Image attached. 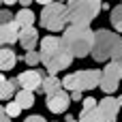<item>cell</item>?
Instances as JSON below:
<instances>
[{
  "mask_svg": "<svg viewBox=\"0 0 122 122\" xmlns=\"http://www.w3.org/2000/svg\"><path fill=\"white\" fill-rule=\"evenodd\" d=\"M81 103H84V109H94V107H99V101H97L94 97H88V99H84Z\"/></svg>",
  "mask_w": 122,
  "mask_h": 122,
  "instance_id": "23",
  "label": "cell"
},
{
  "mask_svg": "<svg viewBox=\"0 0 122 122\" xmlns=\"http://www.w3.org/2000/svg\"><path fill=\"white\" fill-rule=\"evenodd\" d=\"M2 2H4L6 6H13V4H17V0H2Z\"/></svg>",
  "mask_w": 122,
  "mask_h": 122,
  "instance_id": "31",
  "label": "cell"
},
{
  "mask_svg": "<svg viewBox=\"0 0 122 122\" xmlns=\"http://www.w3.org/2000/svg\"><path fill=\"white\" fill-rule=\"evenodd\" d=\"M15 101L21 105V109H30V107L34 105V94H32L30 90H24V88H21V90L15 94Z\"/></svg>",
  "mask_w": 122,
  "mask_h": 122,
  "instance_id": "18",
  "label": "cell"
},
{
  "mask_svg": "<svg viewBox=\"0 0 122 122\" xmlns=\"http://www.w3.org/2000/svg\"><path fill=\"white\" fill-rule=\"evenodd\" d=\"M109 21H112V26L116 28V32L122 34V2L118 4V6L112 9V19H109Z\"/></svg>",
  "mask_w": 122,
  "mask_h": 122,
  "instance_id": "19",
  "label": "cell"
},
{
  "mask_svg": "<svg viewBox=\"0 0 122 122\" xmlns=\"http://www.w3.org/2000/svg\"><path fill=\"white\" fill-rule=\"evenodd\" d=\"M36 43H39V32H36V28H34V26L21 28V32H19V45H21L26 51H32V49L36 47Z\"/></svg>",
  "mask_w": 122,
  "mask_h": 122,
  "instance_id": "12",
  "label": "cell"
},
{
  "mask_svg": "<svg viewBox=\"0 0 122 122\" xmlns=\"http://www.w3.org/2000/svg\"><path fill=\"white\" fill-rule=\"evenodd\" d=\"M120 79H122V66H118L116 62H107L105 69L101 71V86H99V88H101L107 97H112V94L118 90Z\"/></svg>",
  "mask_w": 122,
  "mask_h": 122,
  "instance_id": "7",
  "label": "cell"
},
{
  "mask_svg": "<svg viewBox=\"0 0 122 122\" xmlns=\"http://www.w3.org/2000/svg\"><path fill=\"white\" fill-rule=\"evenodd\" d=\"M47 75H45V71H34V69H30V71H24V73H19L17 75V84L24 88V90H30V92H43L41 90V86H43V79H45Z\"/></svg>",
  "mask_w": 122,
  "mask_h": 122,
  "instance_id": "8",
  "label": "cell"
},
{
  "mask_svg": "<svg viewBox=\"0 0 122 122\" xmlns=\"http://www.w3.org/2000/svg\"><path fill=\"white\" fill-rule=\"evenodd\" d=\"M77 120L79 122H105V118L101 116L99 107H94V109H81L79 116H77Z\"/></svg>",
  "mask_w": 122,
  "mask_h": 122,
  "instance_id": "17",
  "label": "cell"
},
{
  "mask_svg": "<svg viewBox=\"0 0 122 122\" xmlns=\"http://www.w3.org/2000/svg\"><path fill=\"white\" fill-rule=\"evenodd\" d=\"M17 62V54L11 49V47H2L0 49V71H11Z\"/></svg>",
  "mask_w": 122,
  "mask_h": 122,
  "instance_id": "13",
  "label": "cell"
},
{
  "mask_svg": "<svg viewBox=\"0 0 122 122\" xmlns=\"http://www.w3.org/2000/svg\"><path fill=\"white\" fill-rule=\"evenodd\" d=\"M120 45H122V36L118 32L105 30V28L94 30V45H92V54L90 56L97 62H105V60H109L116 54V49Z\"/></svg>",
  "mask_w": 122,
  "mask_h": 122,
  "instance_id": "3",
  "label": "cell"
},
{
  "mask_svg": "<svg viewBox=\"0 0 122 122\" xmlns=\"http://www.w3.org/2000/svg\"><path fill=\"white\" fill-rule=\"evenodd\" d=\"M19 32H21V28L17 26L15 19L9 21V24H2V26H0V49H2V47H9V45H13V43H17V41H19Z\"/></svg>",
  "mask_w": 122,
  "mask_h": 122,
  "instance_id": "10",
  "label": "cell"
},
{
  "mask_svg": "<svg viewBox=\"0 0 122 122\" xmlns=\"http://www.w3.org/2000/svg\"><path fill=\"white\" fill-rule=\"evenodd\" d=\"M15 19V15L9 11V9H0V26L2 24H9V21H13Z\"/></svg>",
  "mask_w": 122,
  "mask_h": 122,
  "instance_id": "22",
  "label": "cell"
},
{
  "mask_svg": "<svg viewBox=\"0 0 122 122\" xmlns=\"http://www.w3.org/2000/svg\"><path fill=\"white\" fill-rule=\"evenodd\" d=\"M41 90L49 97V94H56V92H60V90H64L62 88V79H58L56 75H47L45 79H43V86H41Z\"/></svg>",
  "mask_w": 122,
  "mask_h": 122,
  "instance_id": "14",
  "label": "cell"
},
{
  "mask_svg": "<svg viewBox=\"0 0 122 122\" xmlns=\"http://www.w3.org/2000/svg\"><path fill=\"white\" fill-rule=\"evenodd\" d=\"M39 4H43V6H47V4H51V2H60V0H36Z\"/></svg>",
  "mask_w": 122,
  "mask_h": 122,
  "instance_id": "29",
  "label": "cell"
},
{
  "mask_svg": "<svg viewBox=\"0 0 122 122\" xmlns=\"http://www.w3.org/2000/svg\"><path fill=\"white\" fill-rule=\"evenodd\" d=\"M45 105H47V109L51 114H64L69 109V105H71V94L66 90H60L56 94H49L47 101H45Z\"/></svg>",
  "mask_w": 122,
  "mask_h": 122,
  "instance_id": "9",
  "label": "cell"
},
{
  "mask_svg": "<svg viewBox=\"0 0 122 122\" xmlns=\"http://www.w3.org/2000/svg\"><path fill=\"white\" fill-rule=\"evenodd\" d=\"M62 43L69 49V54L73 58H86L92 54V45H94V30H90V26H66V30L62 32Z\"/></svg>",
  "mask_w": 122,
  "mask_h": 122,
  "instance_id": "2",
  "label": "cell"
},
{
  "mask_svg": "<svg viewBox=\"0 0 122 122\" xmlns=\"http://www.w3.org/2000/svg\"><path fill=\"white\" fill-rule=\"evenodd\" d=\"M118 103H120V107H122V97H118Z\"/></svg>",
  "mask_w": 122,
  "mask_h": 122,
  "instance_id": "33",
  "label": "cell"
},
{
  "mask_svg": "<svg viewBox=\"0 0 122 122\" xmlns=\"http://www.w3.org/2000/svg\"><path fill=\"white\" fill-rule=\"evenodd\" d=\"M120 2H122V0H120Z\"/></svg>",
  "mask_w": 122,
  "mask_h": 122,
  "instance_id": "34",
  "label": "cell"
},
{
  "mask_svg": "<svg viewBox=\"0 0 122 122\" xmlns=\"http://www.w3.org/2000/svg\"><path fill=\"white\" fill-rule=\"evenodd\" d=\"M4 81H6V77H4V73H0V86H2Z\"/></svg>",
  "mask_w": 122,
  "mask_h": 122,
  "instance_id": "32",
  "label": "cell"
},
{
  "mask_svg": "<svg viewBox=\"0 0 122 122\" xmlns=\"http://www.w3.org/2000/svg\"><path fill=\"white\" fill-rule=\"evenodd\" d=\"M24 60H26V64H28V66H36V64L41 62V54L32 49V51H28V54L24 56Z\"/></svg>",
  "mask_w": 122,
  "mask_h": 122,
  "instance_id": "21",
  "label": "cell"
},
{
  "mask_svg": "<svg viewBox=\"0 0 122 122\" xmlns=\"http://www.w3.org/2000/svg\"><path fill=\"white\" fill-rule=\"evenodd\" d=\"M17 2H19V4H21V6H24V9H28V6H30V4H32V0H17Z\"/></svg>",
  "mask_w": 122,
  "mask_h": 122,
  "instance_id": "28",
  "label": "cell"
},
{
  "mask_svg": "<svg viewBox=\"0 0 122 122\" xmlns=\"http://www.w3.org/2000/svg\"><path fill=\"white\" fill-rule=\"evenodd\" d=\"M0 122H11V118H9L6 112H4V107H0Z\"/></svg>",
  "mask_w": 122,
  "mask_h": 122,
  "instance_id": "27",
  "label": "cell"
},
{
  "mask_svg": "<svg viewBox=\"0 0 122 122\" xmlns=\"http://www.w3.org/2000/svg\"><path fill=\"white\" fill-rule=\"evenodd\" d=\"M99 112L105 118V122H118V112H120V103L114 97H105L103 101H99Z\"/></svg>",
  "mask_w": 122,
  "mask_h": 122,
  "instance_id": "11",
  "label": "cell"
},
{
  "mask_svg": "<svg viewBox=\"0 0 122 122\" xmlns=\"http://www.w3.org/2000/svg\"><path fill=\"white\" fill-rule=\"evenodd\" d=\"M41 26L49 32H64L71 17H69V6H64L62 2H51L47 6H43L41 11Z\"/></svg>",
  "mask_w": 122,
  "mask_h": 122,
  "instance_id": "6",
  "label": "cell"
},
{
  "mask_svg": "<svg viewBox=\"0 0 122 122\" xmlns=\"http://www.w3.org/2000/svg\"><path fill=\"white\" fill-rule=\"evenodd\" d=\"M112 62H116L118 66H122V45L118 47V49H116V54L112 56Z\"/></svg>",
  "mask_w": 122,
  "mask_h": 122,
  "instance_id": "24",
  "label": "cell"
},
{
  "mask_svg": "<svg viewBox=\"0 0 122 122\" xmlns=\"http://www.w3.org/2000/svg\"><path fill=\"white\" fill-rule=\"evenodd\" d=\"M15 21H17L19 28H30V26L34 24V13H32L30 9H21V11H17V15H15Z\"/></svg>",
  "mask_w": 122,
  "mask_h": 122,
  "instance_id": "16",
  "label": "cell"
},
{
  "mask_svg": "<svg viewBox=\"0 0 122 122\" xmlns=\"http://www.w3.org/2000/svg\"><path fill=\"white\" fill-rule=\"evenodd\" d=\"M101 86V71L99 69H81L75 73H69L62 77V88L66 92H86V90H94Z\"/></svg>",
  "mask_w": 122,
  "mask_h": 122,
  "instance_id": "4",
  "label": "cell"
},
{
  "mask_svg": "<svg viewBox=\"0 0 122 122\" xmlns=\"http://www.w3.org/2000/svg\"><path fill=\"white\" fill-rule=\"evenodd\" d=\"M24 122H45V118L43 116H28Z\"/></svg>",
  "mask_w": 122,
  "mask_h": 122,
  "instance_id": "26",
  "label": "cell"
},
{
  "mask_svg": "<svg viewBox=\"0 0 122 122\" xmlns=\"http://www.w3.org/2000/svg\"><path fill=\"white\" fill-rule=\"evenodd\" d=\"M19 84H17V77L15 79H6L2 86H0V101H11L17 92H15V88H17Z\"/></svg>",
  "mask_w": 122,
  "mask_h": 122,
  "instance_id": "15",
  "label": "cell"
},
{
  "mask_svg": "<svg viewBox=\"0 0 122 122\" xmlns=\"http://www.w3.org/2000/svg\"><path fill=\"white\" fill-rule=\"evenodd\" d=\"M69 17L75 26H90V21L97 19V15L103 9L101 0H69Z\"/></svg>",
  "mask_w": 122,
  "mask_h": 122,
  "instance_id": "5",
  "label": "cell"
},
{
  "mask_svg": "<svg viewBox=\"0 0 122 122\" xmlns=\"http://www.w3.org/2000/svg\"><path fill=\"white\" fill-rule=\"evenodd\" d=\"M39 54H41V64L45 66V71L49 75H56L58 71H64L71 66V62L75 60L69 49L64 47L62 39L60 36H43L41 39V47H39Z\"/></svg>",
  "mask_w": 122,
  "mask_h": 122,
  "instance_id": "1",
  "label": "cell"
},
{
  "mask_svg": "<svg viewBox=\"0 0 122 122\" xmlns=\"http://www.w3.org/2000/svg\"><path fill=\"white\" fill-rule=\"evenodd\" d=\"M71 101H84V92H79V90L71 92Z\"/></svg>",
  "mask_w": 122,
  "mask_h": 122,
  "instance_id": "25",
  "label": "cell"
},
{
  "mask_svg": "<svg viewBox=\"0 0 122 122\" xmlns=\"http://www.w3.org/2000/svg\"><path fill=\"white\" fill-rule=\"evenodd\" d=\"M64 122H79V120H77V118H73V116H71V114H69V116H66V118H64Z\"/></svg>",
  "mask_w": 122,
  "mask_h": 122,
  "instance_id": "30",
  "label": "cell"
},
{
  "mask_svg": "<svg viewBox=\"0 0 122 122\" xmlns=\"http://www.w3.org/2000/svg\"><path fill=\"white\" fill-rule=\"evenodd\" d=\"M4 112H6L9 118H17V116L21 114V105H19L17 101H9V103L4 105Z\"/></svg>",
  "mask_w": 122,
  "mask_h": 122,
  "instance_id": "20",
  "label": "cell"
}]
</instances>
